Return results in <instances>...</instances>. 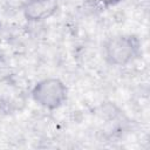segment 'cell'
<instances>
[{
    "label": "cell",
    "mask_w": 150,
    "mask_h": 150,
    "mask_svg": "<svg viewBox=\"0 0 150 150\" xmlns=\"http://www.w3.org/2000/svg\"><path fill=\"white\" fill-rule=\"evenodd\" d=\"M141 52V42L131 34H117L107 39L103 45V56L108 64L123 67L132 62Z\"/></svg>",
    "instance_id": "obj_1"
},
{
    "label": "cell",
    "mask_w": 150,
    "mask_h": 150,
    "mask_svg": "<svg viewBox=\"0 0 150 150\" xmlns=\"http://www.w3.org/2000/svg\"><path fill=\"white\" fill-rule=\"evenodd\" d=\"M68 89L66 84L56 77H47L39 81L32 89V98L40 107L55 110L67 100Z\"/></svg>",
    "instance_id": "obj_2"
},
{
    "label": "cell",
    "mask_w": 150,
    "mask_h": 150,
    "mask_svg": "<svg viewBox=\"0 0 150 150\" xmlns=\"http://www.w3.org/2000/svg\"><path fill=\"white\" fill-rule=\"evenodd\" d=\"M59 8L57 0H27L22 13L27 21L41 22L52 18Z\"/></svg>",
    "instance_id": "obj_3"
},
{
    "label": "cell",
    "mask_w": 150,
    "mask_h": 150,
    "mask_svg": "<svg viewBox=\"0 0 150 150\" xmlns=\"http://www.w3.org/2000/svg\"><path fill=\"white\" fill-rule=\"evenodd\" d=\"M100 7L102 8H108V7H111V6H115L120 2H122L123 0H94Z\"/></svg>",
    "instance_id": "obj_4"
},
{
    "label": "cell",
    "mask_w": 150,
    "mask_h": 150,
    "mask_svg": "<svg viewBox=\"0 0 150 150\" xmlns=\"http://www.w3.org/2000/svg\"><path fill=\"white\" fill-rule=\"evenodd\" d=\"M0 26H1V22H0Z\"/></svg>",
    "instance_id": "obj_5"
}]
</instances>
